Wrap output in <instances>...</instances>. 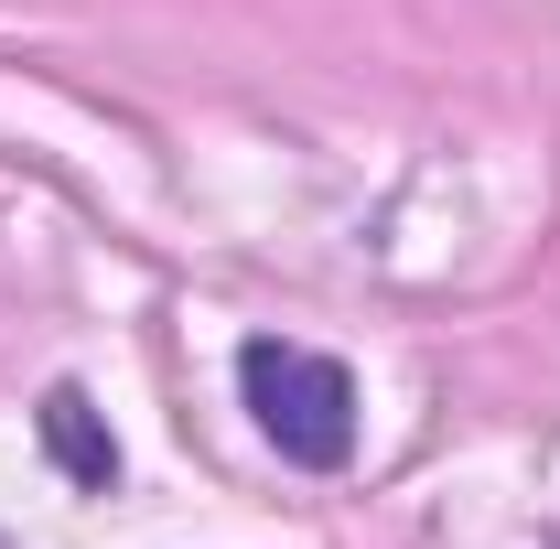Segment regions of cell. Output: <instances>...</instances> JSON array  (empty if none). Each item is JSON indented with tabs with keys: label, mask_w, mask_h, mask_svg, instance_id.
<instances>
[{
	"label": "cell",
	"mask_w": 560,
	"mask_h": 549,
	"mask_svg": "<svg viewBox=\"0 0 560 549\" xmlns=\"http://www.w3.org/2000/svg\"><path fill=\"white\" fill-rule=\"evenodd\" d=\"M237 388H248V410H259V431H270L280 464H302V475L355 464V377L335 366V355L259 335L248 355H237Z\"/></svg>",
	"instance_id": "1"
},
{
	"label": "cell",
	"mask_w": 560,
	"mask_h": 549,
	"mask_svg": "<svg viewBox=\"0 0 560 549\" xmlns=\"http://www.w3.org/2000/svg\"><path fill=\"white\" fill-rule=\"evenodd\" d=\"M44 453H55L66 484H86V495H108V484H119V442H108V420H97V399H86L75 377L44 388Z\"/></svg>",
	"instance_id": "2"
}]
</instances>
